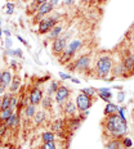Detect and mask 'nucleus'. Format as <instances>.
Here are the masks:
<instances>
[{"mask_svg": "<svg viewBox=\"0 0 134 149\" xmlns=\"http://www.w3.org/2000/svg\"><path fill=\"white\" fill-rule=\"evenodd\" d=\"M70 95H71L70 89L65 85H60V88H58L57 93H55V95H54V99L61 107H63V104L70 99Z\"/></svg>", "mask_w": 134, "mask_h": 149, "instance_id": "obj_9", "label": "nucleus"}, {"mask_svg": "<svg viewBox=\"0 0 134 149\" xmlns=\"http://www.w3.org/2000/svg\"><path fill=\"white\" fill-rule=\"evenodd\" d=\"M60 85H61V84L58 82V81H52L51 82V85H49V88H48V95H49V97H53V95H55V93H57V90H58V88H60Z\"/></svg>", "mask_w": 134, "mask_h": 149, "instance_id": "obj_29", "label": "nucleus"}, {"mask_svg": "<svg viewBox=\"0 0 134 149\" xmlns=\"http://www.w3.org/2000/svg\"><path fill=\"white\" fill-rule=\"evenodd\" d=\"M58 18H60V15H58V14L46 15L41 22L37 23V31H39L40 35H45V33H48L54 26H57Z\"/></svg>", "mask_w": 134, "mask_h": 149, "instance_id": "obj_6", "label": "nucleus"}, {"mask_svg": "<svg viewBox=\"0 0 134 149\" xmlns=\"http://www.w3.org/2000/svg\"><path fill=\"white\" fill-rule=\"evenodd\" d=\"M7 86H4V85H1V84H0V95H3V94H4V93L5 91H7Z\"/></svg>", "mask_w": 134, "mask_h": 149, "instance_id": "obj_41", "label": "nucleus"}, {"mask_svg": "<svg viewBox=\"0 0 134 149\" xmlns=\"http://www.w3.org/2000/svg\"><path fill=\"white\" fill-rule=\"evenodd\" d=\"M68 44V37L67 36H60L55 40L52 41V53L54 57H60V55L63 53V50L66 49V46Z\"/></svg>", "mask_w": 134, "mask_h": 149, "instance_id": "obj_8", "label": "nucleus"}, {"mask_svg": "<svg viewBox=\"0 0 134 149\" xmlns=\"http://www.w3.org/2000/svg\"><path fill=\"white\" fill-rule=\"evenodd\" d=\"M18 107V98L15 94H12L11 95V103H9V108H11L12 111H15Z\"/></svg>", "mask_w": 134, "mask_h": 149, "instance_id": "obj_33", "label": "nucleus"}, {"mask_svg": "<svg viewBox=\"0 0 134 149\" xmlns=\"http://www.w3.org/2000/svg\"><path fill=\"white\" fill-rule=\"evenodd\" d=\"M62 30H63V26L62 24H57V26H54L53 29L48 32V36H46V39L53 41V40H55L57 37H60L62 35Z\"/></svg>", "mask_w": 134, "mask_h": 149, "instance_id": "obj_16", "label": "nucleus"}, {"mask_svg": "<svg viewBox=\"0 0 134 149\" xmlns=\"http://www.w3.org/2000/svg\"><path fill=\"white\" fill-rule=\"evenodd\" d=\"M12 39L11 37H5V41H4V46H5V49H11L12 48Z\"/></svg>", "mask_w": 134, "mask_h": 149, "instance_id": "obj_38", "label": "nucleus"}, {"mask_svg": "<svg viewBox=\"0 0 134 149\" xmlns=\"http://www.w3.org/2000/svg\"><path fill=\"white\" fill-rule=\"evenodd\" d=\"M29 98H30V103L34 104V105H37L40 104V102H41V99L44 98V94H43V90L39 88V86H34L32 90L30 91L29 94Z\"/></svg>", "mask_w": 134, "mask_h": 149, "instance_id": "obj_10", "label": "nucleus"}, {"mask_svg": "<svg viewBox=\"0 0 134 149\" xmlns=\"http://www.w3.org/2000/svg\"><path fill=\"white\" fill-rule=\"evenodd\" d=\"M46 118V112L44 109L41 111H36L35 116H34V122L36 123V125H40V123H43Z\"/></svg>", "mask_w": 134, "mask_h": 149, "instance_id": "obj_22", "label": "nucleus"}, {"mask_svg": "<svg viewBox=\"0 0 134 149\" xmlns=\"http://www.w3.org/2000/svg\"><path fill=\"white\" fill-rule=\"evenodd\" d=\"M66 129L70 130L71 132H75L77 129L80 127V125H81V118H80L79 116H74V117H68V118H66Z\"/></svg>", "mask_w": 134, "mask_h": 149, "instance_id": "obj_11", "label": "nucleus"}, {"mask_svg": "<svg viewBox=\"0 0 134 149\" xmlns=\"http://www.w3.org/2000/svg\"><path fill=\"white\" fill-rule=\"evenodd\" d=\"M79 113H80L79 117L81 118V121H84V120L86 118V117L89 116V109H88V111H84V112H79Z\"/></svg>", "mask_w": 134, "mask_h": 149, "instance_id": "obj_40", "label": "nucleus"}, {"mask_svg": "<svg viewBox=\"0 0 134 149\" xmlns=\"http://www.w3.org/2000/svg\"><path fill=\"white\" fill-rule=\"evenodd\" d=\"M51 129L53 132H57V134H61L62 131H65L66 129V121L62 118H57L54 122L51 125Z\"/></svg>", "mask_w": 134, "mask_h": 149, "instance_id": "obj_14", "label": "nucleus"}, {"mask_svg": "<svg viewBox=\"0 0 134 149\" xmlns=\"http://www.w3.org/2000/svg\"><path fill=\"white\" fill-rule=\"evenodd\" d=\"M71 81H72L74 84H80V80H79V79H75V77H72V79H71Z\"/></svg>", "mask_w": 134, "mask_h": 149, "instance_id": "obj_47", "label": "nucleus"}, {"mask_svg": "<svg viewBox=\"0 0 134 149\" xmlns=\"http://www.w3.org/2000/svg\"><path fill=\"white\" fill-rule=\"evenodd\" d=\"M102 135L103 139H121L128 132V122L126 118L119 116V113L105 116L101 121Z\"/></svg>", "mask_w": 134, "mask_h": 149, "instance_id": "obj_1", "label": "nucleus"}, {"mask_svg": "<svg viewBox=\"0 0 134 149\" xmlns=\"http://www.w3.org/2000/svg\"><path fill=\"white\" fill-rule=\"evenodd\" d=\"M63 3H65V5L70 7V5H72V4H74V0H63Z\"/></svg>", "mask_w": 134, "mask_h": 149, "instance_id": "obj_43", "label": "nucleus"}, {"mask_svg": "<svg viewBox=\"0 0 134 149\" xmlns=\"http://www.w3.org/2000/svg\"><path fill=\"white\" fill-rule=\"evenodd\" d=\"M112 67H114V54L111 52H101L93 63L92 73L94 79L110 81Z\"/></svg>", "mask_w": 134, "mask_h": 149, "instance_id": "obj_2", "label": "nucleus"}, {"mask_svg": "<svg viewBox=\"0 0 134 149\" xmlns=\"http://www.w3.org/2000/svg\"><path fill=\"white\" fill-rule=\"evenodd\" d=\"M40 149H58V148H57L55 141H49V143H43Z\"/></svg>", "mask_w": 134, "mask_h": 149, "instance_id": "obj_35", "label": "nucleus"}, {"mask_svg": "<svg viewBox=\"0 0 134 149\" xmlns=\"http://www.w3.org/2000/svg\"><path fill=\"white\" fill-rule=\"evenodd\" d=\"M49 3H51V4L53 5V7L55 8L58 4H60V0H49Z\"/></svg>", "mask_w": 134, "mask_h": 149, "instance_id": "obj_42", "label": "nucleus"}, {"mask_svg": "<svg viewBox=\"0 0 134 149\" xmlns=\"http://www.w3.org/2000/svg\"><path fill=\"white\" fill-rule=\"evenodd\" d=\"M75 104H76V108L79 112L88 111L94 104V98H90L88 95L83 94V93H79L76 95V98H75Z\"/></svg>", "mask_w": 134, "mask_h": 149, "instance_id": "obj_7", "label": "nucleus"}, {"mask_svg": "<svg viewBox=\"0 0 134 149\" xmlns=\"http://www.w3.org/2000/svg\"><path fill=\"white\" fill-rule=\"evenodd\" d=\"M115 50H117V53L115 55H116L120 59L121 63H123L128 79L133 77L134 76V52H133L132 46H130V42L128 41L126 37H124L123 41L116 46Z\"/></svg>", "mask_w": 134, "mask_h": 149, "instance_id": "obj_3", "label": "nucleus"}, {"mask_svg": "<svg viewBox=\"0 0 134 149\" xmlns=\"http://www.w3.org/2000/svg\"><path fill=\"white\" fill-rule=\"evenodd\" d=\"M81 48H83V40L74 39V40H71V41H68L66 49H65L63 53H62L60 57H58L60 63L63 64V66H67V64L75 58L76 53L79 52Z\"/></svg>", "mask_w": 134, "mask_h": 149, "instance_id": "obj_4", "label": "nucleus"}, {"mask_svg": "<svg viewBox=\"0 0 134 149\" xmlns=\"http://www.w3.org/2000/svg\"><path fill=\"white\" fill-rule=\"evenodd\" d=\"M5 14H8V15H11V14H13L14 13V9H15V4L14 3H12V1H9L5 4Z\"/></svg>", "mask_w": 134, "mask_h": 149, "instance_id": "obj_34", "label": "nucleus"}, {"mask_svg": "<svg viewBox=\"0 0 134 149\" xmlns=\"http://www.w3.org/2000/svg\"><path fill=\"white\" fill-rule=\"evenodd\" d=\"M0 84H1V72H0Z\"/></svg>", "mask_w": 134, "mask_h": 149, "instance_id": "obj_53", "label": "nucleus"}, {"mask_svg": "<svg viewBox=\"0 0 134 149\" xmlns=\"http://www.w3.org/2000/svg\"><path fill=\"white\" fill-rule=\"evenodd\" d=\"M21 85H22V82H21V77L18 76V74H14L13 76V80H12L11 85H9V93L11 94H17L18 90H20Z\"/></svg>", "mask_w": 134, "mask_h": 149, "instance_id": "obj_15", "label": "nucleus"}, {"mask_svg": "<svg viewBox=\"0 0 134 149\" xmlns=\"http://www.w3.org/2000/svg\"><path fill=\"white\" fill-rule=\"evenodd\" d=\"M58 74H60L61 80H71V79H72V76H71V74H68V73H66V72H60Z\"/></svg>", "mask_w": 134, "mask_h": 149, "instance_id": "obj_37", "label": "nucleus"}, {"mask_svg": "<svg viewBox=\"0 0 134 149\" xmlns=\"http://www.w3.org/2000/svg\"><path fill=\"white\" fill-rule=\"evenodd\" d=\"M35 1L37 3V4H43V3H46V1H49V0H35Z\"/></svg>", "mask_w": 134, "mask_h": 149, "instance_id": "obj_48", "label": "nucleus"}, {"mask_svg": "<svg viewBox=\"0 0 134 149\" xmlns=\"http://www.w3.org/2000/svg\"><path fill=\"white\" fill-rule=\"evenodd\" d=\"M25 114H26V117L27 118H34V116H35V113H36V105H34V104H29V105H26V108H25Z\"/></svg>", "mask_w": 134, "mask_h": 149, "instance_id": "obj_25", "label": "nucleus"}, {"mask_svg": "<svg viewBox=\"0 0 134 149\" xmlns=\"http://www.w3.org/2000/svg\"><path fill=\"white\" fill-rule=\"evenodd\" d=\"M92 61H93V54L85 53V54L80 55L75 59L72 63L68 66V70L71 72H80V73H86L92 68Z\"/></svg>", "mask_w": 134, "mask_h": 149, "instance_id": "obj_5", "label": "nucleus"}, {"mask_svg": "<svg viewBox=\"0 0 134 149\" xmlns=\"http://www.w3.org/2000/svg\"><path fill=\"white\" fill-rule=\"evenodd\" d=\"M106 149H119L121 147L120 139H108L107 141L105 143Z\"/></svg>", "mask_w": 134, "mask_h": 149, "instance_id": "obj_23", "label": "nucleus"}, {"mask_svg": "<svg viewBox=\"0 0 134 149\" xmlns=\"http://www.w3.org/2000/svg\"><path fill=\"white\" fill-rule=\"evenodd\" d=\"M12 80H13V73H12L11 70H4L1 71V85L9 88Z\"/></svg>", "mask_w": 134, "mask_h": 149, "instance_id": "obj_18", "label": "nucleus"}, {"mask_svg": "<svg viewBox=\"0 0 134 149\" xmlns=\"http://www.w3.org/2000/svg\"><path fill=\"white\" fill-rule=\"evenodd\" d=\"M119 149H134V148H133V147H132V148H125V147H120Z\"/></svg>", "mask_w": 134, "mask_h": 149, "instance_id": "obj_50", "label": "nucleus"}, {"mask_svg": "<svg viewBox=\"0 0 134 149\" xmlns=\"http://www.w3.org/2000/svg\"><path fill=\"white\" fill-rule=\"evenodd\" d=\"M97 97L105 100L106 103H108V102H111L114 94L111 93V88H99L97 89Z\"/></svg>", "mask_w": 134, "mask_h": 149, "instance_id": "obj_13", "label": "nucleus"}, {"mask_svg": "<svg viewBox=\"0 0 134 149\" xmlns=\"http://www.w3.org/2000/svg\"><path fill=\"white\" fill-rule=\"evenodd\" d=\"M14 111H12L11 108H7V109H1L0 111V122H5L9 117H11V114L13 113Z\"/></svg>", "mask_w": 134, "mask_h": 149, "instance_id": "obj_30", "label": "nucleus"}, {"mask_svg": "<svg viewBox=\"0 0 134 149\" xmlns=\"http://www.w3.org/2000/svg\"><path fill=\"white\" fill-rule=\"evenodd\" d=\"M11 64H12V67H13V68H15V67H17V61H15V59H12V62H11Z\"/></svg>", "mask_w": 134, "mask_h": 149, "instance_id": "obj_46", "label": "nucleus"}, {"mask_svg": "<svg viewBox=\"0 0 134 149\" xmlns=\"http://www.w3.org/2000/svg\"><path fill=\"white\" fill-rule=\"evenodd\" d=\"M53 9H54V7H53V5L49 1H46V3H43V4L39 5L36 13H39V14H41V15H44V17H46V15H49V13H52Z\"/></svg>", "mask_w": 134, "mask_h": 149, "instance_id": "obj_17", "label": "nucleus"}, {"mask_svg": "<svg viewBox=\"0 0 134 149\" xmlns=\"http://www.w3.org/2000/svg\"><path fill=\"white\" fill-rule=\"evenodd\" d=\"M119 105L117 104H114L111 103V102H108L107 104H106L105 109H103V114L105 116H108V114H114V113H117L119 112Z\"/></svg>", "mask_w": 134, "mask_h": 149, "instance_id": "obj_20", "label": "nucleus"}, {"mask_svg": "<svg viewBox=\"0 0 134 149\" xmlns=\"http://www.w3.org/2000/svg\"><path fill=\"white\" fill-rule=\"evenodd\" d=\"M126 39H128V41L130 42V46H132V49H133V52H134V24L132 27L129 29V31L126 32Z\"/></svg>", "mask_w": 134, "mask_h": 149, "instance_id": "obj_31", "label": "nucleus"}, {"mask_svg": "<svg viewBox=\"0 0 134 149\" xmlns=\"http://www.w3.org/2000/svg\"><path fill=\"white\" fill-rule=\"evenodd\" d=\"M40 104H41V108L44 111L52 109V107H53V97H49V95H46V97H44V98L41 99Z\"/></svg>", "mask_w": 134, "mask_h": 149, "instance_id": "obj_21", "label": "nucleus"}, {"mask_svg": "<svg viewBox=\"0 0 134 149\" xmlns=\"http://www.w3.org/2000/svg\"><path fill=\"white\" fill-rule=\"evenodd\" d=\"M76 111H77L76 104H75V102L70 100V99L63 104V113H65V116H66V118L76 116Z\"/></svg>", "mask_w": 134, "mask_h": 149, "instance_id": "obj_12", "label": "nucleus"}, {"mask_svg": "<svg viewBox=\"0 0 134 149\" xmlns=\"http://www.w3.org/2000/svg\"><path fill=\"white\" fill-rule=\"evenodd\" d=\"M11 93H4L1 95V109H7L9 108V103H11Z\"/></svg>", "mask_w": 134, "mask_h": 149, "instance_id": "obj_26", "label": "nucleus"}, {"mask_svg": "<svg viewBox=\"0 0 134 149\" xmlns=\"http://www.w3.org/2000/svg\"><path fill=\"white\" fill-rule=\"evenodd\" d=\"M132 121L134 122V108H133V111H132Z\"/></svg>", "mask_w": 134, "mask_h": 149, "instance_id": "obj_49", "label": "nucleus"}, {"mask_svg": "<svg viewBox=\"0 0 134 149\" xmlns=\"http://www.w3.org/2000/svg\"><path fill=\"white\" fill-rule=\"evenodd\" d=\"M0 26H1V17H0Z\"/></svg>", "mask_w": 134, "mask_h": 149, "instance_id": "obj_54", "label": "nucleus"}, {"mask_svg": "<svg viewBox=\"0 0 134 149\" xmlns=\"http://www.w3.org/2000/svg\"><path fill=\"white\" fill-rule=\"evenodd\" d=\"M120 143H121V147H125V148H132L133 147V140L126 135L120 139Z\"/></svg>", "mask_w": 134, "mask_h": 149, "instance_id": "obj_32", "label": "nucleus"}, {"mask_svg": "<svg viewBox=\"0 0 134 149\" xmlns=\"http://www.w3.org/2000/svg\"><path fill=\"white\" fill-rule=\"evenodd\" d=\"M17 39H18V40H20V41H21V42H22V44H25V45H27V41H26V40H25V39H22V37H21V36H17ZM27 46H29V45H27ZM29 48H30V46H29Z\"/></svg>", "mask_w": 134, "mask_h": 149, "instance_id": "obj_44", "label": "nucleus"}, {"mask_svg": "<svg viewBox=\"0 0 134 149\" xmlns=\"http://www.w3.org/2000/svg\"><path fill=\"white\" fill-rule=\"evenodd\" d=\"M8 1H13V0H8Z\"/></svg>", "mask_w": 134, "mask_h": 149, "instance_id": "obj_55", "label": "nucleus"}, {"mask_svg": "<svg viewBox=\"0 0 134 149\" xmlns=\"http://www.w3.org/2000/svg\"><path fill=\"white\" fill-rule=\"evenodd\" d=\"M18 121H20V116H18L17 112H13L11 114V117L5 121V125L8 126V129H13V127H17L18 126Z\"/></svg>", "mask_w": 134, "mask_h": 149, "instance_id": "obj_19", "label": "nucleus"}, {"mask_svg": "<svg viewBox=\"0 0 134 149\" xmlns=\"http://www.w3.org/2000/svg\"><path fill=\"white\" fill-rule=\"evenodd\" d=\"M124 99H125V93H124V91H120L119 94H117V102H119V103H123Z\"/></svg>", "mask_w": 134, "mask_h": 149, "instance_id": "obj_39", "label": "nucleus"}, {"mask_svg": "<svg viewBox=\"0 0 134 149\" xmlns=\"http://www.w3.org/2000/svg\"><path fill=\"white\" fill-rule=\"evenodd\" d=\"M3 36V30H1V27H0V37Z\"/></svg>", "mask_w": 134, "mask_h": 149, "instance_id": "obj_51", "label": "nucleus"}, {"mask_svg": "<svg viewBox=\"0 0 134 149\" xmlns=\"http://www.w3.org/2000/svg\"><path fill=\"white\" fill-rule=\"evenodd\" d=\"M80 93L88 95V97H90V98H95V97H97V89L92 88V86H88V88L81 89V90H80Z\"/></svg>", "mask_w": 134, "mask_h": 149, "instance_id": "obj_27", "label": "nucleus"}, {"mask_svg": "<svg viewBox=\"0 0 134 149\" xmlns=\"http://www.w3.org/2000/svg\"><path fill=\"white\" fill-rule=\"evenodd\" d=\"M0 111H1V97H0Z\"/></svg>", "mask_w": 134, "mask_h": 149, "instance_id": "obj_52", "label": "nucleus"}, {"mask_svg": "<svg viewBox=\"0 0 134 149\" xmlns=\"http://www.w3.org/2000/svg\"><path fill=\"white\" fill-rule=\"evenodd\" d=\"M3 33H5V36H7V37H11V35H12L9 30H4V31H3Z\"/></svg>", "mask_w": 134, "mask_h": 149, "instance_id": "obj_45", "label": "nucleus"}, {"mask_svg": "<svg viewBox=\"0 0 134 149\" xmlns=\"http://www.w3.org/2000/svg\"><path fill=\"white\" fill-rule=\"evenodd\" d=\"M5 54L11 55V57L23 58V52L21 49H5Z\"/></svg>", "mask_w": 134, "mask_h": 149, "instance_id": "obj_28", "label": "nucleus"}, {"mask_svg": "<svg viewBox=\"0 0 134 149\" xmlns=\"http://www.w3.org/2000/svg\"><path fill=\"white\" fill-rule=\"evenodd\" d=\"M55 134L53 131H45L41 134V140L43 143H49V141H55Z\"/></svg>", "mask_w": 134, "mask_h": 149, "instance_id": "obj_24", "label": "nucleus"}, {"mask_svg": "<svg viewBox=\"0 0 134 149\" xmlns=\"http://www.w3.org/2000/svg\"><path fill=\"white\" fill-rule=\"evenodd\" d=\"M44 18H45L44 15H41V14H39V13H35V15H34V22H35V23H39V22H41Z\"/></svg>", "mask_w": 134, "mask_h": 149, "instance_id": "obj_36", "label": "nucleus"}]
</instances>
